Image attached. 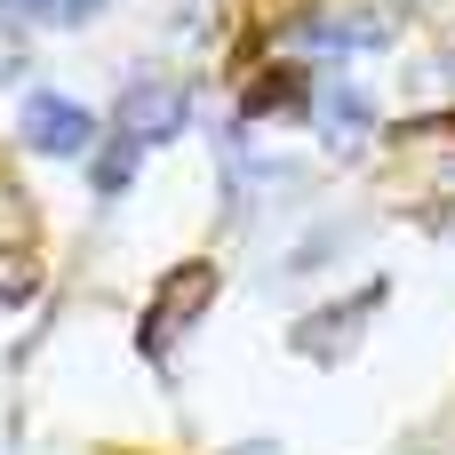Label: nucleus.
<instances>
[{"label": "nucleus", "instance_id": "nucleus-5", "mask_svg": "<svg viewBox=\"0 0 455 455\" xmlns=\"http://www.w3.org/2000/svg\"><path fill=\"white\" fill-rule=\"evenodd\" d=\"M128 176H136V144L120 136V144H104V160H96V192L112 200V192H128Z\"/></svg>", "mask_w": 455, "mask_h": 455}, {"label": "nucleus", "instance_id": "nucleus-3", "mask_svg": "<svg viewBox=\"0 0 455 455\" xmlns=\"http://www.w3.org/2000/svg\"><path fill=\"white\" fill-rule=\"evenodd\" d=\"M312 120H320V136H328L336 152H360V136H368V96L344 88V80H328V88L312 96Z\"/></svg>", "mask_w": 455, "mask_h": 455}, {"label": "nucleus", "instance_id": "nucleus-2", "mask_svg": "<svg viewBox=\"0 0 455 455\" xmlns=\"http://www.w3.org/2000/svg\"><path fill=\"white\" fill-rule=\"evenodd\" d=\"M184 120H192V96L176 80H128V96H120L128 144H168V136H184Z\"/></svg>", "mask_w": 455, "mask_h": 455}, {"label": "nucleus", "instance_id": "nucleus-4", "mask_svg": "<svg viewBox=\"0 0 455 455\" xmlns=\"http://www.w3.org/2000/svg\"><path fill=\"white\" fill-rule=\"evenodd\" d=\"M368 312H376V296H352V304H328V320H304V328H296V352H312V360H344Z\"/></svg>", "mask_w": 455, "mask_h": 455}, {"label": "nucleus", "instance_id": "nucleus-8", "mask_svg": "<svg viewBox=\"0 0 455 455\" xmlns=\"http://www.w3.org/2000/svg\"><path fill=\"white\" fill-rule=\"evenodd\" d=\"M0 8H8V16H32V0H0Z\"/></svg>", "mask_w": 455, "mask_h": 455}, {"label": "nucleus", "instance_id": "nucleus-7", "mask_svg": "<svg viewBox=\"0 0 455 455\" xmlns=\"http://www.w3.org/2000/svg\"><path fill=\"white\" fill-rule=\"evenodd\" d=\"M16 72H24V56H16V48H0V80H16Z\"/></svg>", "mask_w": 455, "mask_h": 455}, {"label": "nucleus", "instance_id": "nucleus-6", "mask_svg": "<svg viewBox=\"0 0 455 455\" xmlns=\"http://www.w3.org/2000/svg\"><path fill=\"white\" fill-rule=\"evenodd\" d=\"M96 8H104V0H32V16H40V24H88Z\"/></svg>", "mask_w": 455, "mask_h": 455}, {"label": "nucleus", "instance_id": "nucleus-1", "mask_svg": "<svg viewBox=\"0 0 455 455\" xmlns=\"http://www.w3.org/2000/svg\"><path fill=\"white\" fill-rule=\"evenodd\" d=\"M16 120H24V144L48 152V160H72V152H88V136H96L88 104H80V96H56V88H32Z\"/></svg>", "mask_w": 455, "mask_h": 455}]
</instances>
